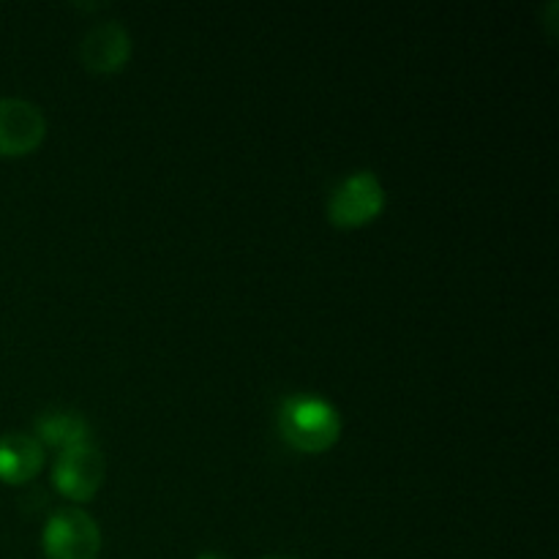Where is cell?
Here are the masks:
<instances>
[{
	"mask_svg": "<svg viewBox=\"0 0 559 559\" xmlns=\"http://www.w3.org/2000/svg\"><path fill=\"white\" fill-rule=\"evenodd\" d=\"M278 431L293 448L317 453L331 448L342 435V415L328 399L314 393H289L278 404Z\"/></svg>",
	"mask_w": 559,
	"mask_h": 559,
	"instance_id": "6da1fadb",
	"label": "cell"
},
{
	"mask_svg": "<svg viewBox=\"0 0 559 559\" xmlns=\"http://www.w3.org/2000/svg\"><path fill=\"white\" fill-rule=\"evenodd\" d=\"M44 551L49 559H96L102 530L82 508H58L44 527Z\"/></svg>",
	"mask_w": 559,
	"mask_h": 559,
	"instance_id": "7a4b0ae2",
	"label": "cell"
},
{
	"mask_svg": "<svg viewBox=\"0 0 559 559\" xmlns=\"http://www.w3.org/2000/svg\"><path fill=\"white\" fill-rule=\"evenodd\" d=\"M385 207V189L371 169H355L328 197V216L338 227L371 222Z\"/></svg>",
	"mask_w": 559,
	"mask_h": 559,
	"instance_id": "3957f363",
	"label": "cell"
},
{
	"mask_svg": "<svg viewBox=\"0 0 559 559\" xmlns=\"http://www.w3.org/2000/svg\"><path fill=\"white\" fill-rule=\"evenodd\" d=\"M52 480L71 500H87L104 480V456L93 442L63 448L52 464Z\"/></svg>",
	"mask_w": 559,
	"mask_h": 559,
	"instance_id": "277c9868",
	"label": "cell"
},
{
	"mask_svg": "<svg viewBox=\"0 0 559 559\" xmlns=\"http://www.w3.org/2000/svg\"><path fill=\"white\" fill-rule=\"evenodd\" d=\"M47 134V118L27 98H0V156L31 153Z\"/></svg>",
	"mask_w": 559,
	"mask_h": 559,
	"instance_id": "5b68a950",
	"label": "cell"
},
{
	"mask_svg": "<svg viewBox=\"0 0 559 559\" xmlns=\"http://www.w3.org/2000/svg\"><path fill=\"white\" fill-rule=\"evenodd\" d=\"M129 55H131V36L129 31H126V25H120L118 20L96 22V25L82 36V44H80L82 63H85L91 71H98V74L118 71L120 66L129 60Z\"/></svg>",
	"mask_w": 559,
	"mask_h": 559,
	"instance_id": "8992f818",
	"label": "cell"
},
{
	"mask_svg": "<svg viewBox=\"0 0 559 559\" xmlns=\"http://www.w3.org/2000/svg\"><path fill=\"white\" fill-rule=\"evenodd\" d=\"M44 462V445L25 431H9L0 437V480L22 484L38 473Z\"/></svg>",
	"mask_w": 559,
	"mask_h": 559,
	"instance_id": "52a82bcc",
	"label": "cell"
},
{
	"mask_svg": "<svg viewBox=\"0 0 559 559\" xmlns=\"http://www.w3.org/2000/svg\"><path fill=\"white\" fill-rule=\"evenodd\" d=\"M36 431L44 442L58 445L60 451L91 442V424L76 409H47L36 418Z\"/></svg>",
	"mask_w": 559,
	"mask_h": 559,
	"instance_id": "ba28073f",
	"label": "cell"
},
{
	"mask_svg": "<svg viewBox=\"0 0 559 559\" xmlns=\"http://www.w3.org/2000/svg\"><path fill=\"white\" fill-rule=\"evenodd\" d=\"M194 559H229V557L222 555V551H202V555H197Z\"/></svg>",
	"mask_w": 559,
	"mask_h": 559,
	"instance_id": "9c48e42d",
	"label": "cell"
},
{
	"mask_svg": "<svg viewBox=\"0 0 559 559\" xmlns=\"http://www.w3.org/2000/svg\"><path fill=\"white\" fill-rule=\"evenodd\" d=\"M260 559H295V557H289V555H265V557H260Z\"/></svg>",
	"mask_w": 559,
	"mask_h": 559,
	"instance_id": "30bf717a",
	"label": "cell"
}]
</instances>
